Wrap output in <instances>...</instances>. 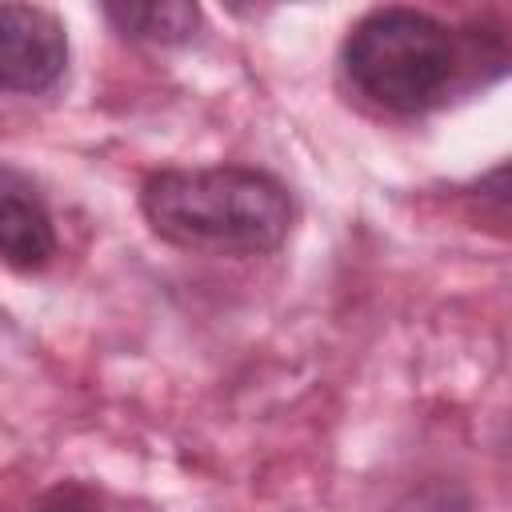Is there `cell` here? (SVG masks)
Returning a JSON list of instances; mask_svg holds the SVG:
<instances>
[{"label":"cell","instance_id":"8992f818","mask_svg":"<svg viewBox=\"0 0 512 512\" xmlns=\"http://www.w3.org/2000/svg\"><path fill=\"white\" fill-rule=\"evenodd\" d=\"M468 196L480 204V212L496 220H512V160L488 168L480 180L468 184Z\"/></svg>","mask_w":512,"mask_h":512},{"label":"cell","instance_id":"6da1fadb","mask_svg":"<svg viewBox=\"0 0 512 512\" xmlns=\"http://www.w3.org/2000/svg\"><path fill=\"white\" fill-rule=\"evenodd\" d=\"M140 212L164 244L200 256H268L296 220L292 192L244 164L160 168L140 184Z\"/></svg>","mask_w":512,"mask_h":512},{"label":"cell","instance_id":"3957f363","mask_svg":"<svg viewBox=\"0 0 512 512\" xmlns=\"http://www.w3.org/2000/svg\"><path fill=\"white\" fill-rule=\"evenodd\" d=\"M64 68V24L36 4H0V88L12 96H40L64 80Z\"/></svg>","mask_w":512,"mask_h":512},{"label":"cell","instance_id":"ba28073f","mask_svg":"<svg viewBox=\"0 0 512 512\" xmlns=\"http://www.w3.org/2000/svg\"><path fill=\"white\" fill-rule=\"evenodd\" d=\"M32 512H100L92 500H84V496H52V500H44V504H36Z\"/></svg>","mask_w":512,"mask_h":512},{"label":"cell","instance_id":"277c9868","mask_svg":"<svg viewBox=\"0 0 512 512\" xmlns=\"http://www.w3.org/2000/svg\"><path fill=\"white\" fill-rule=\"evenodd\" d=\"M0 248L12 272H36L56 256V228L40 192L12 168L0 180Z\"/></svg>","mask_w":512,"mask_h":512},{"label":"cell","instance_id":"5b68a950","mask_svg":"<svg viewBox=\"0 0 512 512\" xmlns=\"http://www.w3.org/2000/svg\"><path fill=\"white\" fill-rule=\"evenodd\" d=\"M104 20L144 44H184L200 28V8L184 0H164V4H104Z\"/></svg>","mask_w":512,"mask_h":512},{"label":"cell","instance_id":"7a4b0ae2","mask_svg":"<svg viewBox=\"0 0 512 512\" xmlns=\"http://www.w3.org/2000/svg\"><path fill=\"white\" fill-rule=\"evenodd\" d=\"M484 64H504L476 52L472 32H456L420 8H372L344 44L340 68L348 84L392 116H420L440 108L452 92L480 80Z\"/></svg>","mask_w":512,"mask_h":512},{"label":"cell","instance_id":"52a82bcc","mask_svg":"<svg viewBox=\"0 0 512 512\" xmlns=\"http://www.w3.org/2000/svg\"><path fill=\"white\" fill-rule=\"evenodd\" d=\"M392 512H468V500L456 484H428L392 504Z\"/></svg>","mask_w":512,"mask_h":512}]
</instances>
